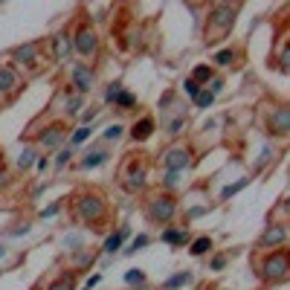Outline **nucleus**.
Returning <instances> with one entry per match:
<instances>
[{"instance_id": "obj_17", "label": "nucleus", "mask_w": 290, "mask_h": 290, "mask_svg": "<svg viewBox=\"0 0 290 290\" xmlns=\"http://www.w3.org/2000/svg\"><path fill=\"white\" fill-rule=\"evenodd\" d=\"M70 49H73V41H70L67 35H55V55L58 58H67Z\"/></svg>"}, {"instance_id": "obj_14", "label": "nucleus", "mask_w": 290, "mask_h": 290, "mask_svg": "<svg viewBox=\"0 0 290 290\" xmlns=\"http://www.w3.org/2000/svg\"><path fill=\"white\" fill-rule=\"evenodd\" d=\"M151 131H154V119H148V116H145V119H139L137 125L131 128V137L137 139V142H142V139L151 137Z\"/></svg>"}, {"instance_id": "obj_34", "label": "nucleus", "mask_w": 290, "mask_h": 290, "mask_svg": "<svg viewBox=\"0 0 290 290\" xmlns=\"http://www.w3.org/2000/svg\"><path fill=\"white\" fill-rule=\"evenodd\" d=\"M183 90L189 93L192 99H197V93H200V84H197V81H192V79H186V81H183Z\"/></svg>"}, {"instance_id": "obj_28", "label": "nucleus", "mask_w": 290, "mask_h": 290, "mask_svg": "<svg viewBox=\"0 0 290 290\" xmlns=\"http://www.w3.org/2000/svg\"><path fill=\"white\" fill-rule=\"evenodd\" d=\"M46 290H73V276H64V278H58V281H52Z\"/></svg>"}, {"instance_id": "obj_31", "label": "nucleus", "mask_w": 290, "mask_h": 290, "mask_svg": "<svg viewBox=\"0 0 290 290\" xmlns=\"http://www.w3.org/2000/svg\"><path fill=\"white\" fill-rule=\"evenodd\" d=\"M116 104H119V107H134L137 99H134L131 93H119V96H116Z\"/></svg>"}, {"instance_id": "obj_5", "label": "nucleus", "mask_w": 290, "mask_h": 290, "mask_svg": "<svg viewBox=\"0 0 290 290\" xmlns=\"http://www.w3.org/2000/svg\"><path fill=\"white\" fill-rule=\"evenodd\" d=\"M102 212H104V203H102V197L99 195H84L79 200V215L84 220H96Z\"/></svg>"}, {"instance_id": "obj_13", "label": "nucleus", "mask_w": 290, "mask_h": 290, "mask_svg": "<svg viewBox=\"0 0 290 290\" xmlns=\"http://www.w3.org/2000/svg\"><path fill=\"white\" fill-rule=\"evenodd\" d=\"M18 87V73L12 67H0V93H12Z\"/></svg>"}, {"instance_id": "obj_25", "label": "nucleus", "mask_w": 290, "mask_h": 290, "mask_svg": "<svg viewBox=\"0 0 290 290\" xmlns=\"http://www.w3.org/2000/svg\"><path fill=\"white\" fill-rule=\"evenodd\" d=\"M125 281L128 284H145V273H142V270H128Z\"/></svg>"}, {"instance_id": "obj_18", "label": "nucleus", "mask_w": 290, "mask_h": 290, "mask_svg": "<svg viewBox=\"0 0 290 290\" xmlns=\"http://www.w3.org/2000/svg\"><path fill=\"white\" fill-rule=\"evenodd\" d=\"M104 160H107V154H104V151H90V154L81 160V165H84V168H96V165H102Z\"/></svg>"}, {"instance_id": "obj_38", "label": "nucleus", "mask_w": 290, "mask_h": 290, "mask_svg": "<svg viewBox=\"0 0 290 290\" xmlns=\"http://www.w3.org/2000/svg\"><path fill=\"white\" fill-rule=\"evenodd\" d=\"M58 209H61V206H58V203H52L49 209H44V212H41V218H52V215H58Z\"/></svg>"}, {"instance_id": "obj_26", "label": "nucleus", "mask_w": 290, "mask_h": 290, "mask_svg": "<svg viewBox=\"0 0 290 290\" xmlns=\"http://www.w3.org/2000/svg\"><path fill=\"white\" fill-rule=\"evenodd\" d=\"M195 102H197V107H209V104L215 102V93H212V90H200Z\"/></svg>"}, {"instance_id": "obj_22", "label": "nucleus", "mask_w": 290, "mask_h": 290, "mask_svg": "<svg viewBox=\"0 0 290 290\" xmlns=\"http://www.w3.org/2000/svg\"><path fill=\"white\" fill-rule=\"evenodd\" d=\"M250 183V180H247V177H244V180H238V183H232V186H223V192H220V197H223V200H229L232 195H238V192H241L244 186Z\"/></svg>"}, {"instance_id": "obj_37", "label": "nucleus", "mask_w": 290, "mask_h": 290, "mask_svg": "<svg viewBox=\"0 0 290 290\" xmlns=\"http://www.w3.org/2000/svg\"><path fill=\"white\" fill-rule=\"evenodd\" d=\"M223 264H226L223 255H215V258H212V270H223Z\"/></svg>"}, {"instance_id": "obj_35", "label": "nucleus", "mask_w": 290, "mask_h": 290, "mask_svg": "<svg viewBox=\"0 0 290 290\" xmlns=\"http://www.w3.org/2000/svg\"><path fill=\"white\" fill-rule=\"evenodd\" d=\"M81 107V96H67V113L73 116Z\"/></svg>"}, {"instance_id": "obj_32", "label": "nucleus", "mask_w": 290, "mask_h": 290, "mask_svg": "<svg viewBox=\"0 0 290 290\" xmlns=\"http://www.w3.org/2000/svg\"><path fill=\"white\" fill-rule=\"evenodd\" d=\"M229 61H235V52H232V49H220L218 55H215V64H229Z\"/></svg>"}, {"instance_id": "obj_23", "label": "nucleus", "mask_w": 290, "mask_h": 290, "mask_svg": "<svg viewBox=\"0 0 290 290\" xmlns=\"http://www.w3.org/2000/svg\"><path fill=\"white\" fill-rule=\"evenodd\" d=\"M90 134H93L90 128H87V125H81L79 131H76V134H73V137H70V145H81V142H84V139L90 137Z\"/></svg>"}, {"instance_id": "obj_39", "label": "nucleus", "mask_w": 290, "mask_h": 290, "mask_svg": "<svg viewBox=\"0 0 290 290\" xmlns=\"http://www.w3.org/2000/svg\"><path fill=\"white\" fill-rule=\"evenodd\" d=\"M99 281H102V276L96 273V276H90V278H87V284H84V287H87V290H93L96 284H99Z\"/></svg>"}, {"instance_id": "obj_29", "label": "nucleus", "mask_w": 290, "mask_h": 290, "mask_svg": "<svg viewBox=\"0 0 290 290\" xmlns=\"http://www.w3.org/2000/svg\"><path fill=\"white\" fill-rule=\"evenodd\" d=\"M122 134H125V128H122V125H110L107 131H104V139H107V142H113V139H119Z\"/></svg>"}, {"instance_id": "obj_6", "label": "nucleus", "mask_w": 290, "mask_h": 290, "mask_svg": "<svg viewBox=\"0 0 290 290\" xmlns=\"http://www.w3.org/2000/svg\"><path fill=\"white\" fill-rule=\"evenodd\" d=\"M96 46H99V38H96V32L87 29V26H84V29L76 35V41H73V49H76L79 55H93Z\"/></svg>"}, {"instance_id": "obj_4", "label": "nucleus", "mask_w": 290, "mask_h": 290, "mask_svg": "<svg viewBox=\"0 0 290 290\" xmlns=\"http://www.w3.org/2000/svg\"><path fill=\"white\" fill-rule=\"evenodd\" d=\"M70 81L79 93H90L93 90V70L87 64H73L70 70Z\"/></svg>"}, {"instance_id": "obj_16", "label": "nucleus", "mask_w": 290, "mask_h": 290, "mask_svg": "<svg viewBox=\"0 0 290 290\" xmlns=\"http://www.w3.org/2000/svg\"><path fill=\"white\" fill-rule=\"evenodd\" d=\"M189 281H192V273H174L171 278H165V281H162V287H165V290H180V287H186Z\"/></svg>"}, {"instance_id": "obj_41", "label": "nucleus", "mask_w": 290, "mask_h": 290, "mask_svg": "<svg viewBox=\"0 0 290 290\" xmlns=\"http://www.w3.org/2000/svg\"><path fill=\"white\" fill-rule=\"evenodd\" d=\"M35 165H38V171H46V165H49V160H46V157H38V162H35Z\"/></svg>"}, {"instance_id": "obj_7", "label": "nucleus", "mask_w": 290, "mask_h": 290, "mask_svg": "<svg viewBox=\"0 0 290 290\" xmlns=\"http://www.w3.org/2000/svg\"><path fill=\"white\" fill-rule=\"evenodd\" d=\"M162 165H165V171H183L186 165H189V151H186V148H171V151H165V157H162Z\"/></svg>"}, {"instance_id": "obj_1", "label": "nucleus", "mask_w": 290, "mask_h": 290, "mask_svg": "<svg viewBox=\"0 0 290 290\" xmlns=\"http://www.w3.org/2000/svg\"><path fill=\"white\" fill-rule=\"evenodd\" d=\"M232 9L226 3H218L212 15H209V23H212V29H206V41L209 44H215V38H226V32L232 29Z\"/></svg>"}, {"instance_id": "obj_12", "label": "nucleus", "mask_w": 290, "mask_h": 290, "mask_svg": "<svg viewBox=\"0 0 290 290\" xmlns=\"http://www.w3.org/2000/svg\"><path fill=\"white\" fill-rule=\"evenodd\" d=\"M12 55H15V61H18V64H35V55H38V44H23V46H18Z\"/></svg>"}, {"instance_id": "obj_8", "label": "nucleus", "mask_w": 290, "mask_h": 290, "mask_svg": "<svg viewBox=\"0 0 290 290\" xmlns=\"http://www.w3.org/2000/svg\"><path fill=\"white\" fill-rule=\"evenodd\" d=\"M287 241V226H281V223H273V226H267L264 235H261V247H278V244Z\"/></svg>"}, {"instance_id": "obj_20", "label": "nucleus", "mask_w": 290, "mask_h": 290, "mask_svg": "<svg viewBox=\"0 0 290 290\" xmlns=\"http://www.w3.org/2000/svg\"><path fill=\"white\" fill-rule=\"evenodd\" d=\"M209 250H212V238H206V235H203V238L192 241V250H189V253H192V255H206Z\"/></svg>"}, {"instance_id": "obj_21", "label": "nucleus", "mask_w": 290, "mask_h": 290, "mask_svg": "<svg viewBox=\"0 0 290 290\" xmlns=\"http://www.w3.org/2000/svg\"><path fill=\"white\" fill-rule=\"evenodd\" d=\"M162 241L174 244V247H177V244H186V232L183 229H165L162 232Z\"/></svg>"}, {"instance_id": "obj_2", "label": "nucleus", "mask_w": 290, "mask_h": 290, "mask_svg": "<svg viewBox=\"0 0 290 290\" xmlns=\"http://www.w3.org/2000/svg\"><path fill=\"white\" fill-rule=\"evenodd\" d=\"M174 212H177V206H174V200L168 195H160L151 200L148 206V218L154 220V223H168V220L174 218Z\"/></svg>"}, {"instance_id": "obj_36", "label": "nucleus", "mask_w": 290, "mask_h": 290, "mask_svg": "<svg viewBox=\"0 0 290 290\" xmlns=\"http://www.w3.org/2000/svg\"><path fill=\"white\" fill-rule=\"evenodd\" d=\"M119 93H122V87H119V84H110L107 93H104V102H116V96H119Z\"/></svg>"}, {"instance_id": "obj_15", "label": "nucleus", "mask_w": 290, "mask_h": 290, "mask_svg": "<svg viewBox=\"0 0 290 290\" xmlns=\"http://www.w3.org/2000/svg\"><path fill=\"white\" fill-rule=\"evenodd\" d=\"M128 235H131V229H128V226H122L119 232H113V235H110V238L104 241V253H116V250L122 247V241H125Z\"/></svg>"}, {"instance_id": "obj_43", "label": "nucleus", "mask_w": 290, "mask_h": 290, "mask_svg": "<svg viewBox=\"0 0 290 290\" xmlns=\"http://www.w3.org/2000/svg\"><path fill=\"white\" fill-rule=\"evenodd\" d=\"M3 255H6V247H3V244H0V258H3Z\"/></svg>"}, {"instance_id": "obj_3", "label": "nucleus", "mask_w": 290, "mask_h": 290, "mask_svg": "<svg viewBox=\"0 0 290 290\" xmlns=\"http://www.w3.org/2000/svg\"><path fill=\"white\" fill-rule=\"evenodd\" d=\"M290 270V255L281 250V253H273L270 258L264 261L261 273H264L267 281H276V278H284V273Z\"/></svg>"}, {"instance_id": "obj_40", "label": "nucleus", "mask_w": 290, "mask_h": 290, "mask_svg": "<svg viewBox=\"0 0 290 290\" xmlns=\"http://www.w3.org/2000/svg\"><path fill=\"white\" fill-rule=\"evenodd\" d=\"M180 128H183V119H177V122H171V128H168V131H171V137H177V134H180Z\"/></svg>"}, {"instance_id": "obj_30", "label": "nucleus", "mask_w": 290, "mask_h": 290, "mask_svg": "<svg viewBox=\"0 0 290 290\" xmlns=\"http://www.w3.org/2000/svg\"><path fill=\"white\" fill-rule=\"evenodd\" d=\"M142 247H148V235H137V238H134V244L128 247L125 253H137V250H142Z\"/></svg>"}, {"instance_id": "obj_9", "label": "nucleus", "mask_w": 290, "mask_h": 290, "mask_svg": "<svg viewBox=\"0 0 290 290\" xmlns=\"http://www.w3.org/2000/svg\"><path fill=\"white\" fill-rule=\"evenodd\" d=\"M270 131L273 134H290V107H281L270 116Z\"/></svg>"}, {"instance_id": "obj_42", "label": "nucleus", "mask_w": 290, "mask_h": 290, "mask_svg": "<svg viewBox=\"0 0 290 290\" xmlns=\"http://www.w3.org/2000/svg\"><path fill=\"white\" fill-rule=\"evenodd\" d=\"M281 64H284V67H290V49H284V52H281Z\"/></svg>"}, {"instance_id": "obj_10", "label": "nucleus", "mask_w": 290, "mask_h": 290, "mask_svg": "<svg viewBox=\"0 0 290 290\" xmlns=\"http://www.w3.org/2000/svg\"><path fill=\"white\" fill-rule=\"evenodd\" d=\"M61 142H64V128L61 125L46 128L44 134H41V145H44V148H55V145H61Z\"/></svg>"}, {"instance_id": "obj_44", "label": "nucleus", "mask_w": 290, "mask_h": 290, "mask_svg": "<svg viewBox=\"0 0 290 290\" xmlns=\"http://www.w3.org/2000/svg\"><path fill=\"white\" fill-rule=\"evenodd\" d=\"M284 212H290V200H287V203H284Z\"/></svg>"}, {"instance_id": "obj_24", "label": "nucleus", "mask_w": 290, "mask_h": 290, "mask_svg": "<svg viewBox=\"0 0 290 290\" xmlns=\"http://www.w3.org/2000/svg\"><path fill=\"white\" fill-rule=\"evenodd\" d=\"M209 79H212V70H209L206 64L195 67V76H192V81H197V84H200V81H209Z\"/></svg>"}, {"instance_id": "obj_11", "label": "nucleus", "mask_w": 290, "mask_h": 290, "mask_svg": "<svg viewBox=\"0 0 290 290\" xmlns=\"http://www.w3.org/2000/svg\"><path fill=\"white\" fill-rule=\"evenodd\" d=\"M145 186V168L139 165V162H131V171H128V189L131 192H137Z\"/></svg>"}, {"instance_id": "obj_19", "label": "nucleus", "mask_w": 290, "mask_h": 290, "mask_svg": "<svg viewBox=\"0 0 290 290\" xmlns=\"http://www.w3.org/2000/svg\"><path fill=\"white\" fill-rule=\"evenodd\" d=\"M35 162H38V154H35L32 148H26L21 157H18V168H21V171H26V168H32Z\"/></svg>"}, {"instance_id": "obj_27", "label": "nucleus", "mask_w": 290, "mask_h": 290, "mask_svg": "<svg viewBox=\"0 0 290 290\" xmlns=\"http://www.w3.org/2000/svg\"><path fill=\"white\" fill-rule=\"evenodd\" d=\"M70 157H73V145H70V148H61L58 151V157H55V168H64V165L70 162Z\"/></svg>"}, {"instance_id": "obj_33", "label": "nucleus", "mask_w": 290, "mask_h": 290, "mask_svg": "<svg viewBox=\"0 0 290 290\" xmlns=\"http://www.w3.org/2000/svg\"><path fill=\"white\" fill-rule=\"evenodd\" d=\"M162 183H165V189H174V186L180 183V171H165Z\"/></svg>"}]
</instances>
